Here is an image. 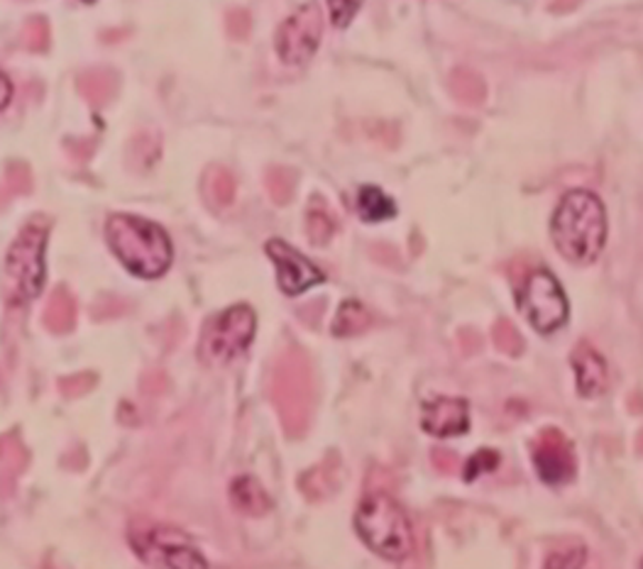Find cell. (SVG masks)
I'll return each mask as SVG.
<instances>
[{
	"mask_svg": "<svg viewBox=\"0 0 643 569\" xmlns=\"http://www.w3.org/2000/svg\"><path fill=\"white\" fill-rule=\"evenodd\" d=\"M203 193L213 209H225L235 199V179L223 166H211L203 176Z\"/></svg>",
	"mask_w": 643,
	"mask_h": 569,
	"instance_id": "19",
	"label": "cell"
},
{
	"mask_svg": "<svg viewBox=\"0 0 643 569\" xmlns=\"http://www.w3.org/2000/svg\"><path fill=\"white\" fill-rule=\"evenodd\" d=\"M496 465H500V455H496L494 450H490V447H484V450H480L475 457L470 459L465 479L472 481L480 475V471H492V469H496Z\"/></svg>",
	"mask_w": 643,
	"mask_h": 569,
	"instance_id": "29",
	"label": "cell"
},
{
	"mask_svg": "<svg viewBox=\"0 0 643 569\" xmlns=\"http://www.w3.org/2000/svg\"><path fill=\"white\" fill-rule=\"evenodd\" d=\"M22 44L30 52H44L50 47V26H47L44 18L28 20V26L22 28Z\"/></svg>",
	"mask_w": 643,
	"mask_h": 569,
	"instance_id": "25",
	"label": "cell"
},
{
	"mask_svg": "<svg viewBox=\"0 0 643 569\" xmlns=\"http://www.w3.org/2000/svg\"><path fill=\"white\" fill-rule=\"evenodd\" d=\"M573 367L577 377V392L582 396H600L610 386V369H606L604 357L597 349L590 347L587 343H582L575 347L573 353Z\"/></svg>",
	"mask_w": 643,
	"mask_h": 569,
	"instance_id": "13",
	"label": "cell"
},
{
	"mask_svg": "<svg viewBox=\"0 0 643 569\" xmlns=\"http://www.w3.org/2000/svg\"><path fill=\"white\" fill-rule=\"evenodd\" d=\"M451 89L458 99L465 103H478L482 99V83L475 74H470V71H455Z\"/></svg>",
	"mask_w": 643,
	"mask_h": 569,
	"instance_id": "26",
	"label": "cell"
},
{
	"mask_svg": "<svg viewBox=\"0 0 643 569\" xmlns=\"http://www.w3.org/2000/svg\"><path fill=\"white\" fill-rule=\"evenodd\" d=\"M582 562H585V550L582 548L555 552L549 557V560H545V565L549 567H580Z\"/></svg>",
	"mask_w": 643,
	"mask_h": 569,
	"instance_id": "31",
	"label": "cell"
},
{
	"mask_svg": "<svg viewBox=\"0 0 643 569\" xmlns=\"http://www.w3.org/2000/svg\"><path fill=\"white\" fill-rule=\"evenodd\" d=\"M433 463L439 465V469L451 471V469L455 467V455L448 453V450H435V453H433Z\"/></svg>",
	"mask_w": 643,
	"mask_h": 569,
	"instance_id": "33",
	"label": "cell"
},
{
	"mask_svg": "<svg viewBox=\"0 0 643 569\" xmlns=\"http://www.w3.org/2000/svg\"><path fill=\"white\" fill-rule=\"evenodd\" d=\"M254 311L250 306H233L221 313L201 337V359L209 365H228L245 353L254 337Z\"/></svg>",
	"mask_w": 643,
	"mask_h": 569,
	"instance_id": "8",
	"label": "cell"
},
{
	"mask_svg": "<svg viewBox=\"0 0 643 569\" xmlns=\"http://www.w3.org/2000/svg\"><path fill=\"white\" fill-rule=\"evenodd\" d=\"M421 426L439 438H451V435H463L470 428L468 404L463 398H435V402L423 404Z\"/></svg>",
	"mask_w": 643,
	"mask_h": 569,
	"instance_id": "12",
	"label": "cell"
},
{
	"mask_svg": "<svg viewBox=\"0 0 643 569\" xmlns=\"http://www.w3.org/2000/svg\"><path fill=\"white\" fill-rule=\"evenodd\" d=\"M370 313L365 306H360L358 301H348V304L341 306V311H338V316H335V323H333V333L338 337H348V335H358L362 331H368V325H370Z\"/></svg>",
	"mask_w": 643,
	"mask_h": 569,
	"instance_id": "21",
	"label": "cell"
},
{
	"mask_svg": "<svg viewBox=\"0 0 643 569\" xmlns=\"http://www.w3.org/2000/svg\"><path fill=\"white\" fill-rule=\"evenodd\" d=\"M331 18L335 28H348V22L355 18V13L362 6V0H329Z\"/></svg>",
	"mask_w": 643,
	"mask_h": 569,
	"instance_id": "28",
	"label": "cell"
},
{
	"mask_svg": "<svg viewBox=\"0 0 643 569\" xmlns=\"http://www.w3.org/2000/svg\"><path fill=\"white\" fill-rule=\"evenodd\" d=\"M516 304L519 311L524 313V318L543 335L563 328L570 316V304L563 286L557 284V278L549 270L529 274L516 296Z\"/></svg>",
	"mask_w": 643,
	"mask_h": 569,
	"instance_id": "7",
	"label": "cell"
},
{
	"mask_svg": "<svg viewBox=\"0 0 643 569\" xmlns=\"http://www.w3.org/2000/svg\"><path fill=\"white\" fill-rule=\"evenodd\" d=\"M106 237L115 257L135 276L157 278L172 264V242L167 233L142 217L111 215L106 223Z\"/></svg>",
	"mask_w": 643,
	"mask_h": 569,
	"instance_id": "2",
	"label": "cell"
},
{
	"mask_svg": "<svg viewBox=\"0 0 643 569\" xmlns=\"http://www.w3.org/2000/svg\"><path fill=\"white\" fill-rule=\"evenodd\" d=\"M93 384H96V377L93 374H77V377H67V379H62L59 382V389H62V394L64 396H81V394H87V392H91L93 389Z\"/></svg>",
	"mask_w": 643,
	"mask_h": 569,
	"instance_id": "30",
	"label": "cell"
},
{
	"mask_svg": "<svg viewBox=\"0 0 643 569\" xmlns=\"http://www.w3.org/2000/svg\"><path fill=\"white\" fill-rule=\"evenodd\" d=\"M267 254H270L277 264V272H279L277 282L287 296H299L307 292V288L321 284L325 278L319 266H313L307 257H303V254L291 250L282 240L267 242Z\"/></svg>",
	"mask_w": 643,
	"mask_h": 569,
	"instance_id": "10",
	"label": "cell"
},
{
	"mask_svg": "<svg viewBox=\"0 0 643 569\" xmlns=\"http://www.w3.org/2000/svg\"><path fill=\"white\" fill-rule=\"evenodd\" d=\"M30 189H32L30 166L20 164V162L8 164L6 176H3V196L13 199V196H20V193H28Z\"/></svg>",
	"mask_w": 643,
	"mask_h": 569,
	"instance_id": "24",
	"label": "cell"
},
{
	"mask_svg": "<svg viewBox=\"0 0 643 569\" xmlns=\"http://www.w3.org/2000/svg\"><path fill=\"white\" fill-rule=\"evenodd\" d=\"M118 77L111 69H89L79 79V91L93 108H101L115 95Z\"/></svg>",
	"mask_w": 643,
	"mask_h": 569,
	"instance_id": "17",
	"label": "cell"
},
{
	"mask_svg": "<svg viewBox=\"0 0 643 569\" xmlns=\"http://www.w3.org/2000/svg\"><path fill=\"white\" fill-rule=\"evenodd\" d=\"M230 504L245 516H264L272 508L270 496L262 489V484L252 477H240L230 484Z\"/></svg>",
	"mask_w": 643,
	"mask_h": 569,
	"instance_id": "15",
	"label": "cell"
},
{
	"mask_svg": "<svg viewBox=\"0 0 643 569\" xmlns=\"http://www.w3.org/2000/svg\"><path fill=\"white\" fill-rule=\"evenodd\" d=\"M10 103V81L8 77H3V108Z\"/></svg>",
	"mask_w": 643,
	"mask_h": 569,
	"instance_id": "34",
	"label": "cell"
},
{
	"mask_svg": "<svg viewBox=\"0 0 643 569\" xmlns=\"http://www.w3.org/2000/svg\"><path fill=\"white\" fill-rule=\"evenodd\" d=\"M338 230V221L321 196H313L307 211V233L313 245H325Z\"/></svg>",
	"mask_w": 643,
	"mask_h": 569,
	"instance_id": "18",
	"label": "cell"
},
{
	"mask_svg": "<svg viewBox=\"0 0 643 569\" xmlns=\"http://www.w3.org/2000/svg\"><path fill=\"white\" fill-rule=\"evenodd\" d=\"M132 550L150 567H205V557L174 526L135 518L128 528Z\"/></svg>",
	"mask_w": 643,
	"mask_h": 569,
	"instance_id": "6",
	"label": "cell"
},
{
	"mask_svg": "<svg viewBox=\"0 0 643 569\" xmlns=\"http://www.w3.org/2000/svg\"><path fill=\"white\" fill-rule=\"evenodd\" d=\"M47 230L28 225L13 242L6 257L3 294L8 306H22L40 294L44 282Z\"/></svg>",
	"mask_w": 643,
	"mask_h": 569,
	"instance_id": "5",
	"label": "cell"
},
{
	"mask_svg": "<svg viewBox=\"0 0 643 569\" xmlns=\"http://www.w3.org/2000/svg\"><path fill=\"white\" fill-rule=\"evenodd\" d=\"M533 465L545 484H565L575 475L573 447L557 430H545L533 450Z\"/></svg>",
	"mask_w": 643,
	"mask_h": 569,
	"instance_id": "11",
	"label": "cell"
},
{
	"mask_svg": "<svg viewBox=\"0 0 643 569\" xmlns=\"http://www.w3.org/2000/svg\"><path fill=\"white\" fill-rule=\"evenodd\" d=\"M89 3H91V0H89Z\"/></svg>",
	"mask_w": 643,
	"mask_h": 569,
	"instance_id": "35",
	"label": "cell"
},
{
	"mask_svg": "<svg viewBox=\"0 0 643 569\" xmlns=\"http://www.w3.org/2000/svg\"><path fill=\"white\" fill-rule=\"evenodd\" d=\"M270 392L289 438H299L307 433L315 406V382L311 362L303 349L289 347L277 357Z\"/></svg>",
	"mask_w": 643,
	"mask_h": 569,
	"instance_id": "3",
	"label": "cell"
},
{
	"mask_svg": "<svg viewBox=\"0 0 643 569\" xmlns=\"http://www.w3.org/2000/svg\"><path fill=\"white\" fill-rule=\"evenodd\" d=\"M358 209L368 223H380V221H390V217L394 215V201L386 196L384 191L365 186L358 196Z\"/></svg>",
	"mask_w": 643,
	"mask_h": 569,
	"instance_id": "20",
	"label": "cell"
},
{
	"mask_svg": "<svg viewBox=\"0 0 643 569\" xmlns=\"http://www.w3.org/2000/svg\"><path fill=\"white\" fill-rule=\"evenodd\" d=\"M264 186L267 193H270L272 201L284 205L294 196V189H297V172L294 169H287V166H270L264 174Z\"/></svg>",
	"mask_w": 643,
	"mask_h": 569,
	"instance_id": "22",
	"label": "cell"
},
{
	"mask_svg": "<svg viewBox=\"0 0 643 569\" xmlns=\"http://www.w3.org/2000/svg\"><path fill=\"white\" fill-rule=\"evenodd\" d=\"M555 250L570 264L587 266L597 262L606 245V211L592 191H570L557 203L551 221Z\"/></svg>",
	"mask_w": 643,
	"mask_h": 569,
	"instance_id": "1",
	"label": "cell"
},
{
	"mask_svg": "<svg viewBox=\"0 0 643 569\" xmlns=\"http://www.w3.org/2000/svg\"><path fill=\"white\" fill-rule=\"evenodd\" d=\"M338 481H341V463H338L335 455H331L323 465L311 467L299 479V487L309 501H325L338 491Z\"/></svg>",
	"mask_w": 643,
	"mask_h": 569,
	"instance_id": "14",
	"label": "cell"
},
{
	"mask_svg": "<svg viewBox=\"0 0 643 569\" xmlns=\"http://www.w3.org/2000/svg\"><path fill=\"white\" fill-rule=\"evenodd\" d=\"M28 465V453L22 443L18 440V435H6L3 438V484L8 487V481L13 484V479L20 475Z\"/></svg>",
	"mask_w": 643,
	"mask_h": 569,
	"instance_id": "23",
	"label": "cell"
},
{
	"mask_svg": "<svg viewBox=\"0 0 643 569\" xmlns=\"http://www.w3.org/2000/svg\"><path fill=\"white\" fill-rule=\"evenodd\" d=\"M355 526L360 538L384 560H406L414 548V532L406 514L384 491L368 494V499L358 508Z\"/></svg>",
	"mask_w": 643,
	"mask_h": 569,
	"instance_id": "4",
	"label": "cell"
},
{
	"mask_svg": "<svg viewBox=\"0 0 643 569\" xmlns=\"http://www.w3.org/2000/svg\"><path fill=\"white\" fill-rule=\"evenodd\" d=\"M494 341L509 355H514L519 349V335L514 333V328L509 323H500V328H496V333H494Z\"/></svg>",
	"mask_w": 643,
	"mask_h": 569,
	"instance_id": "32",
	"label": "cell"
},
{
	"mask_svg": "<svg viewBox=\"0 0 643 569\" xmlns=\"http://www.w3.org/2000/svg\"><path fill=\"white\" fill-rule=\"evenodd\" d=\"M77 323V301L71 296L69 288L59 286L54 288V294L50 296V304L44 308V325L52 333L62 335L74 328Z\"/></svg>",
	"mask_w": 643,
	"mask_h": 569,
	"instance_id": "16",
	"label": "cell"
},
{
	"mask_svg": "<svg viewBox=\"0 0 643 569\" xmlns=\"http://www.w3.org/2000/svg\"><path fill=\"white\" fill-rule=\"evenodd\" d=\"M321 10L315 3L303 6L297 10L282 28L277 30V52L284 59L287 64H301L313 57L319 50L323 22Z\"/></svg>",
	"mask_w": 643,
	"mask_h": 569,
	"instance_id": "9",
	"label": "cell"
},
{
	"mask_svg": "<svg viewBox=\"0 0 643 569\" xmlns=\"http://www.w3.org/2000/svg\"><path fill=\"white\" fill-rule=\"evenodd\" d=\"M250 16H248V10H228V16H225V30L228 34L233 40H248V34H250Z\"/></svg>",
	"mask_w": 643,
	"mask_h": 569,
	"instance_id": "27",
	"label": "cell"
}]
</instances>
